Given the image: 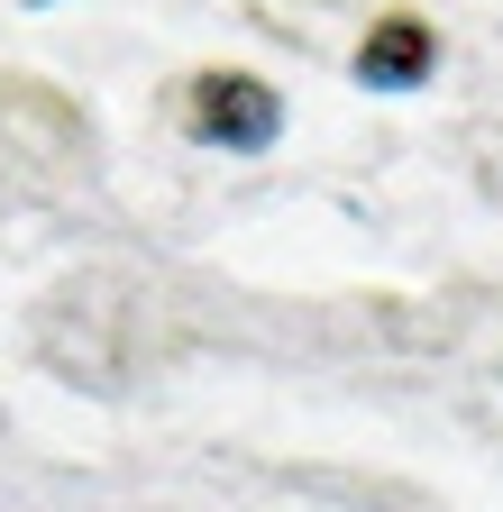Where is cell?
<instances>
[{"label":"cell","mask_w":503,"mask_h":512,"mask_svg":"<svg viewBox=\"0 0 503 512\" xmlns=\"http://www.w3.org/2000/svg\"><path fill=\"white\" fill-rule=\"evenodd\" d=\"M357 74H366V83H394V92L421 83V74H430V37H421L412 19H385V28L357 46Z\"/></svg>","instance_id":"2"},{"label":"cell","mask_w":503,"mask_h":512,"mask_svg":"<svg viewBox=\"0 0 503 512\" xmlns=\"http://www.w3.org/2000/svg\"><path fill=\"white\" fill-rule=\"evenodd\" d=\"M193 128L211 147H275V128H284V101L266 92V83H247V74H211L202 92H193Z\"/></svg>","instance_id":"1"},{"label":"cell","mask_w":503,"mask_h":512,"mask_svg":"<svg viewBox=\"0 0 503 512\" xmlns=\"http://www.w3.org/2000/svg\"><path fill=\"white\" fill-rule=\"evenodd\" d=\"M37 10H46V0H37Z\"/></svg>","instance_id":"3"}]
</instances>
